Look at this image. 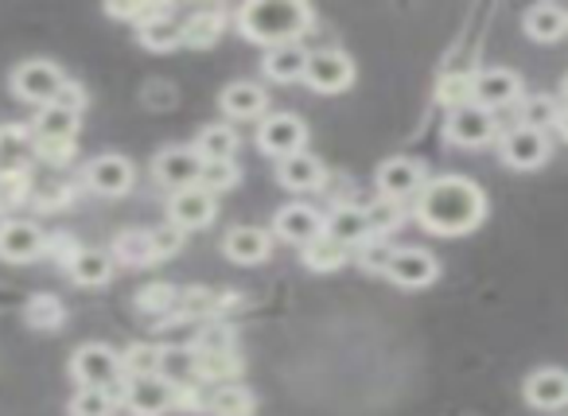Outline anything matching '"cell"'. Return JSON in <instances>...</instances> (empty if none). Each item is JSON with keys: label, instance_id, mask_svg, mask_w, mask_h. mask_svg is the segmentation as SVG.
Returning a JSON list of instances; mask_svg holds the SVG:
<instances>
[{"label": "cell", "instance_id": "6da1fadb", "mask_svg": "<svg viewBox=\"0 0 568 416\" xmlns=\"http://www.w3.org/2000/svg\"><path fill=\"white\" fill-rule=\"evenodd\" d=\"M413 211H417V222L428 234L459 237V234H471L475 226H483V219H487V195L467 175H436V180H428L417 191Z\"/></svg>", "mask_w": 568, "mask_h": 416}, {"label": "cell", "instance_id": "7a4b0ae2", "mask_svg": "<svg viewBox=\"0 0 568 416\" xmlns=\"http://www.w3.org/2000/svg\"><path fill=\"white\" fill-rule=\"evenodd\" d=\"M312 20H316V12L304 0H250L237 9L234 24L250 43L276 48V43H301Z\"/></svg>", "mask_w": 568, "mask_h": 416}, {"label": "cell", "instance_id": "3957f363", "mask_svg": "<svg viewBox=\"0 0 568 416\" xmlns=\"http://www.w3.org/2000/svg\"><path fill=\"white\" fill-rule=\"evenodd\" d=\"M63 82H67V74L59 63H51V59H28V63H20L17 71H12L9 87L20 102L43 110V105L55 102V94L63 90Z\"/></svg>", "mask_w": 568, "mask_h": 416}, {"label": "cell", "instance_id": "277c9868", "mask_svg": "<svg viewBox=\"0 0 568 416\" xmlns=\"http://www.w3.org/2000/svg\"><path fill=\"white\" fill-rule=\"evenodd\" d=\"M71 374L79 389H113L121 382V354L105 343H87L71 354Z\"/></svg>", "mask_w": 568, "mask_h": 416}, {"label": "cell", "instance_id": "5b68a950", "mask_svg": "<svg viewBox=\"0 0 568 416\" xmlns=\"http://www.w3.org/2000/svg\"><path fill=\"white\" fill-rule=\"evenodd\" d=\"M48 253V234L28 219L0 222V261L9 265H32Z\"/></svg>", "mask_w": 568, "mask_h": 416}, {"label": "cell", "instance_id": "8992f818", "mask_svg": "<svg viewBox=\"0 0 568 416\" xmlns=\"http://www.w3.org/2000/svg\"><path fill=\"white\" fill-rule=\"evenodd\" d=\"M521 102V74L506 71V67H487V71H475V90H471V105L495 113L506 105Z\"/></svg>", "mask_w": 568, "mask_h": 416}, {"label": "cell", "instance_id": "52a82bcc", "mask_svg": "<svg viewBox=\"0 0 568 416\" xmlns=\"http://www.w3.org/2000/svg\"><path fill=\"white\" fill-rule=\"evenodd\" d=\"M133 164H129L125 156H118V152H105V156H94L87 164V172H82V183H87L94 195L102 199H121L133 191Z\"/></svg>", "mask_w": 568, "mask_h": 416}, {"label": "cell", "instance_id": "ba28073f", "mask_svg": "<svg viewBox=\"0 0 568 416\" xmlns=\"http://www.w3.org/2000/svg\"><path fill=\"white\" fill-rule=\"evenodd\" d=\"M304 141H308V129H304V121L293 118V113H268L257 129L261 152H268V156H276V160L304 152Z\"/></svg>", "mask_w": 568, "mask_h": 416}, {"label": "cell", "instance_id": "9c48e42d", "mask_svg": "<svg viewBox=\"0 0 568 416\" xmlns=\"http://www.w3.org/2000/svg\"><path fill=\"white\" fill-rule=\"evenodd\" d=\"M121 400L133 416H164L175 408V389L164 377H125Z\"/></svg>", "mask_w": 568, "mask_h": 416}, {"label": "cell", "instance_id": "30bf717a", "mask_svg": "<svg viewBox=\"0 0 568 416\" xmlns=\"http://www.w3.org/2000/svg\"><path fill=\"white\" fill-rule=\"evenodd\" d=\"M503 160L506 168H518V172H534L549 160V136L541 129L514 125L510 133H503Z\"/></svg>", "mask_w": 568, "mask_h": 416}, {"label": "cell", "instance_id": "8fae6325", "mask_svg": "<svg viewBox=\"0 0 568 416\" xmlns=\"http://www.w3.org/2000/svg\"><path fill=\"white\" fill-rule=\"evenodd\" d=\"M168 222L172 226H180L183 234L187 230H203L214 222V195L206 187H183V191H172V199H168Z\"/></svg>", "mask_w": 568, "mask_h": 416}, {"label": "cell", "instance_id": "7c38bea8", "mask_svg": "<svg viewBox=\"0 0 568 416\" xmlns=\"http://www.w3.org/2000/svg\"><path fill=\"white\" fill-rule=\"evenodd\" d=\"M304 82L320 94H339L355 82V63H351L343 51H316L308 55V71H304Z\"/></svg>", "mask_w": 568, "mask_h": 416}, {"label": "cell", "instance_id": "4fadbf2b", "mask_svg": "<svg viewBox=\"0 0 568 416\" xmlns=\"http://www.w3.org/2000/svg\"><path fill=\"white\" fill-rule=\"evenodd\" d=\"M425 183H428V175H425V164H420V160L394 156L378 168L382 199H394V203H402V199H417V191L425 187Z\"/></svg>", "mask_w": 568, "mask_h": 416}, {"label": "cell", "instance_id": "5bb4252c", "mask_svg": "<svg viewBox=\"0 0 568 416\" xmlns=\"http://www.w3.org/2000/svg\"><path fill=\"white\" fill-rule=\"evenodd\" d=\"M440 265L428 250H417V245H405V250H394L389 257V268L386 276L397 284V288H428L436 281Z\"/></svg>", "mask_w": 568, "mask_h": 416}, {"label": "cell", "instance_id": "9a60e30c", "mask_svg": "<svg viewBox=\"0 0 568 416\" xmlns=\"http://www.w3.org/2000/svg\"><path fill=\"white\" fill-rule=\"evenodd\" d=\"M452 144H464V149H479V144L495 141L498 133V121L495 113L479 110V105H464V110H452L448 113V125H444Z\"/></svg>", "mask_w": 568, "mask_h": 416}, {"label": "cell", "instance_id": "2e32d148", "mask_svg": "<svg viewBox=\"0 0 568 416\" xmlns=\"http://www.w3.org/2000/svg\"><path fill=\"white\" fill-rule=\"evenodd\" d=\"M152 175H156L160 187H195L199 175H203V160H199L195 149H164L156 156V164H152Z\"/></svg>", "mask_w": 568, "mask_h": 416}, {"label": "cell", "instance_id": "e0dca14e", "mask_svg": "<svg viewBox=\"0 0 568 416\" xmlns=\"http://www.w3.org/2000/svg\"><path fill=\"white\" fill-rule=\"evenodd\" d=\"M273 230H276V237H284V242L308 245V242H316V237L324 234V214H320L316 206H308V203H288V206H281V211H276Z\"/></svg>", "mask_w": 568, "mask_h": 416}, {"label": "cell", "instance_id": "ac0fdd59", "mask_svg": "<svg viewBox=\"0 0 568 416\" xmlns=\"http://www.w3.org/2000/svg\"><path fill=\"white\" fill-rule=\"evenodd\" d=\"M526 400L541 413H557V408L568 405V374L557 366L534 369L526 382Z\"/></svg>", "mask_w": 568, "mask_h": 416}, {"label": "cell", "instance_id": "d6986e66", "mask_svg": "<svg viewBox=\"0 0 568 416\" xmlns=\"http://www.w3.org/2000/svg\"><path fill=\"white\" fill-rule=\"evenodd\" d=\"M32 141L36 144H74L79 141V113L59 110V105H43L32 118Z\"/></svg>", "mask_w": 568, "mask_h": 416}, {"label": "cell", "instance_id": "ffe728a7", "mask_svg": "<svg viewBox=\"0 0 568 416\" xmlns=\"http://www.w3.org/2000/svg\"><path fill=\"white\" fill-rule=\"evenodd\" d=\"M222 250H226V257L237 261V265H261V261L273 253V237L261 226H234L222 237Z\"/></svg>", "mask_w": 568, "mask_h": 416}, {"label": "cell", "instance_id": "44dd1931", "mask_svg": "<svg viewBox=\"0 0 568 416\" xmlns=\"http://www.w3.org/2000/svg\"><path fill=\"white\" fill-rule=\"evenodd\" d=\"M324 234L335 237L339 245H347L351 253L371 237V222H366L363 206H335L332 214H324Z\"/></svg>", "mask_w": 568, "mask_h": 416}, {"label": "cell", "instance_id": "7402d4cb", "mask_svg": "<svg viewBox=\"0 0 568 416\" xmlns=\"http://www.w3.org/2000/svg\"><path fill=\"white\" fill-rule=\"evenodd\" d=\"M222 113H230L234 121H253L268 110V94L257 87V82H230L219 98Z\"/></svg>", "mask_w": 568, "mask_h": 416}, {"label": "cell", "instance_id": "603a6c76", "mask_svg": "<svg viewBox=\"0 0 568 416\" xmlns=\"http://www.w3.org/2000/svg\"><path fill=\"white\" fill-rule=\"evenodd\" d=\"M261 71L273 82H301L304 71H308V51H304L301 43H276V48L265 51Z\"/></svg>", "mask_w": 568, "mask_h": 416}, {"label": "cell", "instance_id": "cb8c5ba5", "mask_svg": "<svg viewBox=\"0 0 568 416\" xmlns=\"http://www.w3.org/2000/svg\"><path fill=\"white\" fill-rule=\"evenodd\" d=\"M67 273H71V281L82 284V288H102V284H110V276H113L110 250H90V245H82V250L71 257V265H67Z\"/></svg>", "mask_w": 568, "mask_h": 416}, {"label": "cell", "instance_id": "d4e9b609", "mask_svg": "<svg viewBox=\"0 0 568 416\" xmlns=\"http://www.w3.org/2000/svg\"><path fill=\"white\" fill-rule=\"evenodd\" d=\"M276 180L288 191H316L324 183V164L312 152H296V156L276 160Z\"/></svg>", "mask_w": 568, "mask_h": 416}, {"label": "cell", "instance_id": "484cf974", "mask_svg": "<svg viewBox=\"0 0 568 416\" xmlns=\"http://www.w3.org/2000/svg\"><path fill=\"white\" fill-rule=\"evenodd\" d=\"M222 32H226V12L222 9H199L183 20V43H187V48H199V51L214 48V43L222 40Z\"/></svg>", "mask_w": 568, "mask_h": 416}, {"label": "cell", "instance_id": "4316f807", "mask_svg": "<svg viewBox=\"0 0 568 416\" xmlns=\"http://www.w3.org/2000/svg\"><path fill=\"white\" fill-rule=\"evenodd\" d=\"M521 24H526L529 40L537 43H557L560 35L568 32V12L560 9V4H534V9L521 17Z\"/></svg>", "mask_w": 568, "mask_h": 416}, {"label": "cell", "instance_id": "83f0119b", "mask_svg": "<svg viewBox=\"0 0 568 416\" xmlns=\"http://www.w3.org/2000/svg\"><path fill=\"white\" fill-rule=\"evenodd\" d=\"M160 377H164L172 389H183L199 377V354L195 346H168L160 351Z\"/></svg>", "mask_w": 568, "mask_h": 416}, {"label": "cell", "instance_id": "f1b7e54d", "mask_svg": "<svg viewBox=\"0 0 568 416\" xmlns=\"http://www.w3.org/2000/svg\"><path fill=\"white\" fill-rule=\"evenodd\" d=\"M110 257H113V265H129V268H144V265H152V237H149V230H121L118 237H113V245H110Z\"/></svg>", "mask_w": 568, "mask_h": 416}, {"label": "cell", "instance_id": "f546056e", "mask_svg": "<svg viewBox=\"0 0 568 416\" xmlns=\"http://www.w3.org/2000/svg\"><path fill=\"white\" fill-rule=\"evenodd\" d=\"M347 261H351V250L327 234H320L316 242L304 245V265L316 268V273H335V268H343Z\"/></svg>", "mask_w": 568, "mask_h": 416}, {"label": "cell", "instance_id": "4dcf8cb0", "mask_svg": "<svg viewBox=\"0 0 568 416\" xmlns=\"http://www.w3.org/2000/svg\"><path fill=\"white\" fill-rule=\"evenodd\" d=\"M521 121L518 125H526V129H557V121H560V110L565 105L557 102V98H549V94H521Z\"/></svg>", "mask_w": 568, "mask_h": 416}, {"label": "cell", "instance_id": "1f68e13d", "mask_svg": "<svg viewBox=\"0 0 568 416\" xmlns=\"http://www.w3.org/2000/svg\"><path fill=\"white\" fill-rule=\"evenodd\" d=\"M191 149L199 152V160H234L237 152V133L230 125H206L203 133H199V141L191 144Z\"/></svg>", "mask_w": 568, "mask_h": 416}, {"label": "cell", "instance_id": "d6a6232c", "mask_svg": "<svg viewBox=\"0 0 568 416\" xmlns=\"http://www.w3.org/2000/svg\"><path fill=\"white\" fill-rule=\"evenodd\" d=\"M136 40L149 51H175L183 43V20H175V12L172 17H160L152 24L136 28Z\"/></svg>", "mask_w": 568, "mask_h": 416}, {"label": "cell", "instance_id": "836d02e7", "mask_svg": "<svg viewBox=\"0 0 568 416\" xmlns=\"http://www.w3.org/2000/svg\"><path fill=\"white\" fill-rule=\"evenodd\" d=\"M206 413L211 416H253V393L245 385H219L206 397Z\"/></svg>", "mask_w": 568, "mask_h": 416}, {"label": "cell", "instance_id": "e575fe53", "mask_svg": "<svg viewBox=\"0 0 568 416\" xmlns=\"http://www.w3.org/2000/svg\"><path fill=\"white\" fill-rule=\"evenodd\" d=\"M28 152H32V129L0 125V168H28Z\"/></svg>", "mask_w": 568, "mask_h": 416}, {"label": "cell", "instance_id": "d590c367", "mask_svg": "<svg viewBox=\"0 0 568 416\" xmlns=\"http://www.w3.org/2000/svg\"><path fill=\"white\" fill-rule=\"evenodd\" d=\"M24 319H28V327H36V331H55V327H63V319H67L63 300L51 296V292H40V296L28 300Z\"/></svg>", "mask_w": 568, "mask_h": 416}, {"label": "cell", "instance_id": "8d00e7d4", "mask_svg": "<svg viewBox=\"0 0 568 416\" xmlns=\"http://www.w3.org/2000/svg\"><path fill=\"white\" fill-rule=\"evenodd\" d=\"M160 351L164 346L133 343L121 354V377H160Z\"/></svg>", "mask_w": 568, "mask_h": 416}, {"label": "cell", "instance_id": "74e56055", "mask_svg": "<svg viewBox=\"0 0 568 416\" xmlns=\"http://www.w3.org/2000/svg\"><path fill=\"white\" fill-rule=\"evenodd\" d=\"M471 90H475V71H452L440 79L436 98H440V105H448V110H464V105H471Z\"/></svg>", "mask_w": 568, "mask_h": 416}, {"label": "cell", "instance_id": "f35d334b", "mask_svg": "<svg viewBox=\"0 0 568 416\" xmlns=\"http://www.w3.org/2000/svg\"><path fill=\"white\" fill-rule=\"evenodd\" d=\"M32 191H36V183L28 168H0V211L32 199Z\"/></svg>", "mask_w": 568, "mask_h": 416}, {"label": "cell", "instance_id": "ab89813d", "mask_svg": "<svg viewBox=\"0 0 568 416\" xmlns=\"http://www.w3.org/2000/svg\"><path fill=\"white\" fill-rule=\"evenodd\" d=\"M175 304H180V292L172 284H149V288L136 292V307L149 315H168L175 312Z\"/></svg>", "mask_w": 568, "mask_h": 416}, {"label": "cell", "instance_id": "60d3db41", "mask_svg": "<svg viewBox=\"0 0 568 416\" xmlns=\"http://www.w3.org/2000/svg\"><path fill=\"white\" fill-rule=\"evenodd\" d=\"M355 257H358V265H363L366 273H386V268H389V257H394V245H389L386 237L371 234V237H366V242L355 250Z\"/></svg>", "mask_w": 568, "mask_h": 416}, {"label": "cell", "instance_id": "b9f144b4", "mask_svg": "<svg viewBox=\"0 0 568 416\" xmlns=\"http://www.w3.org/2000/svg\"><path fill=\"white\" fill-rule=\"evenodd\" d=\"M71 416H113L110 389H79L71 400Z\"/></svg>", "mask_w": 568, "mask_h": 416}, {"label": "cell", "instance_id": "7bdbcfd3", "mask_svg": "<svg viewBox=\"0 0 568 416\" xmlns=\"http://www.w3.org/2000/svg\"><path fill=\"white\" fill-rule=\"evenodd\" d=\"M237 183V164L234 160H206L203 164V175H199V187L214 191H230Z\"/></svg>", "mask_w": 568, "mask_h": 416}, {"label": "cell", "instance_id": "ee69618b", "mask_svg": "<svg viewBox=\"0 0 568 416\" xmlns=\"http://www.w3.org/2000/svg\"><path fill=\"white\" fill-rule=\"evenodd\" d=\"M366 211V222H371V234L386 237L389 230L402 222V203H394V199H378L374 206H363Z\"/></svg>", "mask_w": 568, "mask_h": 416}, {"label": "cell", "instance_id": "f6af8a7d", "mask_svg": "<svg viewBox=\"0 0 568 416\" xmlns=\"http://www.w3.org/2000/svg\"><path fill=\"white\" fill-rule=\"evenodd\" d=\"M152 237V257L164 261V257H175V253L183 250V230L172 226V222H164L160 230H149Z\"/></svg>", "mask_w": 568, "mask_h": 416}, {"label": "cell", "instance_id": "bcb514c9", "mask_svg": "<svg viewBox=\"0 0 568 416\" xmlns=\"http://www.w3.org/2000/svg\"><path fill=\"white\" fill-rule=\"evenodd\" d=\"M199 354V351H195ZM237 369L234 351H219V354H199V377H230Z\"/></svg>", "mask_w": 568, "mask_h": 416}, {"label": "cell", "instance_id": "7dc6e473", "mask_svg": "<svg viewBox=\"0 0 568 416\" xmlns=\"http://www.w3.org/2000/svg\"><path fill=\"white\" fill-rule=\"evenodd\" d=\"M71 183H48V187H36L32 191V203L40 206V211H55V206H67L71 203Z\"/></svg>", "mask_w": 568, "mask_h": 416}, {"label": "cell", "instance_id": "c3c4849f", "mask_svg": "<svg viewBox=\"0 0 568 416\" xmlns=\"http://www.w3.org/2000/svg\"><path fill=\"white\" fill-rule=\"evenodd\" d=\"M51 105H59V110H71V113H79V118H82V105H87V90H82L79 82L67 79L63 90H59L55 102H51Z\"/></svg>", "mask_w": 568, "mask_h": 416}, {"label": "cell", "instance_id": "681fc988", "mask_svg": "<svg viewBox=\"0 0 568 416\" xmlns=\"http://www.w3.org/2000/svg\"><path fill=\"white\" fill-rule=\"evenodd\" d=\"M79 250L82 245L74 242L71 234H48V253H43V257H55V261H63V265H71V257Z\"/></svg>", "mask_w": 568, "mask_h": 416}, {"label": "cell", "instance_id": "f907efd6", "mask_svg": "<svg viewBox=\"0 0 568 416\" xmlns=\"http://www.w3.org/2000/svg\"><path fill=\"white\" fill-rule=\"evenodd\" d=\"M32 156L48 160V164H71L74 144H36L32 141Z\"/></svg>", "mask_w": 568, "mask_h": 416}, {"label": "cell", "instance_id": "816d5d0a", "mask_svg": "<svg viewBox=\"0 0 568 416\" xmlns=\"http://www.w3.org/2000/svg\"><path fill=\"white\" fill-rule=\"evenodd\" d=\"M557 129H560V136H565V141H568V105H565V110H560V121H557Z\"/></svg>", "mask_w": 568, "mask_h": 416}, {"label": "cell", "instance_id": "f5cc1de1", "mask_svg": "<svg viewBox=\"0 0 568 416\" xmlns=\"http://www.w3.org/2000/svg\"><path fill=\"white\" fill-rule=\"evenodd\" d=\"M560 94H565V102H568V74L560 79Z\"/></svg>", "mask_w": 568, "mask_h": 416}]
</instances>
